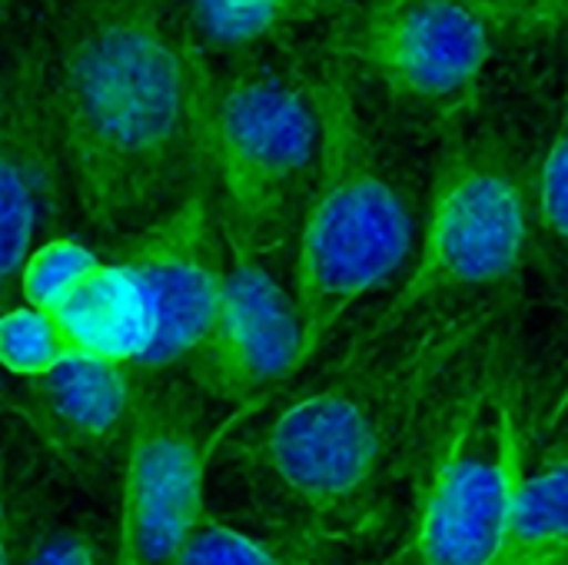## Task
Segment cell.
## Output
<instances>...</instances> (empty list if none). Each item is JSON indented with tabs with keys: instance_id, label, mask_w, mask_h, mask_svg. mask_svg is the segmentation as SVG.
<instances>
[{
	"instance_id": "obj_21",
	"label": "cell",
	"mask_w": 568,
	"mask_h": 565,
	"mask_svg": "<svg viewBox=\"0 0 568 565\" xmlns=\"http://www.w3.org/2000/svg\"><path fill=\"white\" fill-rule=\"evenodd\" d=\"M499 40H529L552 37L549 0H466Z\"/></svg>"
},
{
	"instance_id": "obj_9",
	"label": "cell",
	"mask_w": 568,
	"mask_h": 565,
	"mask_svg": "<svg viewBox=\"0 0 568 565\" xmlns=\"http://www.w3.org/2000/svg\"><path fill=\"white\" fill-rule=\"evenodd\" d=\"M113 260L140 280L156 316V340L140 370L170 373L183 366L210 333L230 273L213 163L160 220L113 243Z\"/></svg>"
},
{
	"instance_id": "obj_18",
	"label": "cell",
	"mask_w": 568,
	"mask_h": 565,
	"mask_svg": "<svg viewBox=\"0 0 568 565\" xmlns=\"http://www.w3.org/2000/svg\"><path fill=\"white\" fill-rule=\"evenodd\" d=\"M73 346L60 326V320L47 310H37L30 303L10 306L0 320V360L7 373L17 380L43 376L67 360H73Z\"/></svg>"
},
{
	"instance_id": "obj_12",
	"label": "cell",
	"mask_w": 568,
	"mask_h": 565,
	"mask_svg": "<svg viewBox=\"0 0 568 565\" xmlns=\"http://www.w3.org/2000/svg\"><path fill=\"white\" fill-rule=\"evenodd\" d=\"M140 366L73 356L63 366L23 380L13 410L40 446L67 463L103 460L110 450H126Z\"/></svg>"
},
{
	"instance_id": "obj_2",
	"label": "cell",
	"mask_w": 568,
	"mask_h": 565,
	"mask_svg": "<svg viewBox=\"0 0 568 565\" xmlns=\"http://www.w3.org/2000/svg\"><path fill=\"white\" fill-rule=\"evenodd\" d=\"M47 50L73 206L120 243L210 167L206 50L176 0H67Z\"/></svg>"
},
{
	"instance_id": "obj_17",
	"label": "cell",
	"mask_w": 568,
	"mask_h": 565,
	"mask_svg": "<svg viewBox=\"0 0 568 565\" xmlns=\"http://www.w3.org/2000/svg\"><path fill=\"white\" fill-rule=\"evenodd\" d=\"M536 213L546 230V236L556 243L568 273V83L559 103V120L552 130V140L546 147L539 180H536ZM568 416V353L566 366L556 380V393L546 406V430H556Z\"/></svg>"
},
{
	"instance_id": "obj_15",
	"label": "cell",
	"mask_w": 568,
	"mask_h": 565,
	"mask_svg": "<svg viewBox=\"0 0 568 565\" xmlns=\"http://www.w3.org/2000/svg\"><path fill=\"white\" fill-rule=\"evenodd\" d=\"M493 565H568V453L526 476Z\"/></svg>"
},
{
	"instance_id": "obj_8",
	"label": "cell",
	"mask_w": 568,
	"mask_h": 565,
	"mask_svg": "<svg viewBox=\"0 0 568 565\" xmlns=\"http://www.w3.org/2000/svg\"><path fill=\"white\" fill-rule=\"evenodd\" d=\"M196 396L190 383L140 370L123 450L116 539V549L133 565H180L193 526L206 513L203 473L210 446L200 430Z\"/></svg>"
},
{
	"instance_id": "obj_5",
	"label": "cell",
	"mask_w": 568,
	"mask_h": 565,
	"mask_svg": "<svg viewBox=\"0 0 568 565\" xmlns=\"http://www.w3.org/2000/svg\"><path fill=\"white\" fill-rule=\"evenodd\" d=\"M526 440L529 400L513 320L469 373L426 460L413 565H493L529 476Z\"/></svg>"
},
{
	"instance_id": "obj_20",
	"label": "cell",
	"mask_w": 568,
	"mask_h": 565,
	"mask_svg": "<svg viewBox=\"0 0 568 565\" xmlns=\"http://www.w3.org/2000/svg\"><path fill=\"white\" fill-rule=\"evenodd\" d=\"M3 565H97V553L83 533L70 526H53L33 533L30 539H23V546H17L7 533Z\"/></svg>"
},
{
	"instance_id": "obj_1",
	"label": "cell",
	"mask_w": 568,
	"mask_h": 565,
	"mask_svg": "<svg viewBox=\"0 0 568 565\" xmlns=\"http://www.w3.org/2000/svg\"><path fill=\"white\" fill-rule=\"evenodd\" d=\"M516 320V293L429 306L393 330L366 326L320 380L253 436V470L316 543L366 533L393 493L423 476L469 373Z\"/></svg>"
},
{
	"instance_id": "obj_6",
	"label": "cell",
	"mask_w": 568,
	"mask_h": 565,
	"mask_svg": "<svg viewBox=\"0 0 568 565\" xmlns=\"http://www.w3.org/2000/svg\"><path fill=\"white\" fill-rule=\"evenodd\" d=\"M323 160V113L310 77L243 60L213 80L210 163L226 236L263 253L300 226Z\"/></svg>"
},
{
	"instance_id": "obj_7",
	"label": "cell",
	"mask_w": 568,
	"mask_h": 565,
	"mask_svg": "<svg viewBox=\"0 0 568 565\" xmlns=\"http://www.w3.org/2000/svg\"><path fill=\"white\" fill-rule=\"evenodd\" d=\"M496 40L466 0H359L336 53L363 67L396 107L449 123L469 113Z\"/></svg>"
},
{
	"instance_id": "obj_11",
	"label": "cell",
	"mask_w": 568,
	"mask_h": 565,
	"mask_svg": "<svg viewBox=\"0 0 568 565\" xmlns=\"http://www.w3.org/2000/svg\"><path fill=\"white\" fill-rule=\"evenodd\" d=\"M303 366L306 333L296 293L273 276L263 253L230 240L223 300L210 333L183 363L186 383L206 400L250 413Z\"/></svg>"
},
{
	"instance_id": "obj_14",
	"label": "cell",
	"mask_w": 568,
	"mask_h": 565,
	"mask_svg": "<svg viewBox=\"0 0 568 565\" xmlns=\"http://www.w3.org/2000/svg\"><path fill=\"white\" fill-rule=\"evenodd\" d=\"M353 7V0H190L186 17L206 53H243L286 30L339 20Z\"/></svg>"
},
{
	"instance_id": "obj_16",
	"label": "cell",
	"mask_w": 568,
	"mask_h": 565,
	"mask_svg": "<svg viewBox=\"0 0 568 565\" xmlns=\"http://www.w3.org/2000/svg\"><path fill=\"white\" fill-rule=\"evenodd\" d=\"M180 565H329L323 556V543L306 533H293L286 539L246 536L213 516H200L193 526Z\"/></svg>"
},
{
	"instance_id": "obj_10",
	"label": "cell",
	"mask_w": 568,
	"mask_h": 565,
	"mask_svg": "<svg viewBox=\"0 0 568 565\" xmlns=\"http://www.w3.org/2000/svg\"><path fill=\"white\" fill-rule=\"evenodd\" d=\"M73 203L67 153L50 93L47 40L10 50L0 87V280L13 293L37 243Z\"/></svg>"
},
{
	"instance_id": "obj_3",
	"label": "cell",
	"mask_w": 568,
	"mask_h": 565,
	"mask_svg": "<svg viewBox=\"0 0 568 565\" xmlns=\"http://www.w3.org/2000/svg\"><path fill=\"white\" fill-rule=\"evenodd\" d=\"M310 83L323 113V160L296 226L293 263L306 363L416 246L413 203L359 113L349 63L326 57Z\"/></svg>"
},
{
	"instance_id": "obj_4",
	"label": "cell",
	"mask_w": 568,
	"mask_h": 565,
	"mask_svg": "<svg viewBox=\"0 0 568 565\" xmlns=\"http://www.w3.org/2000/svg\"><path fill=\"white\" fill-rule=\"evenodd\" d=\"M532 246V176L516 143L469 113L443 123L419 253L369 326L393 330L456 300L516 286Z\"/></svg>"
},
{
	"instance_id": "obj_22",
	"label": "cell",
	"mask_w": 568,
	"mask_h": 565,
	"mask_svg": "<svg viewBox=\"0 0 568 565\" xmlns=\"http://www.w3.org/2000/svg\"><path fill=\"white\" fill-rule=\"evenodd\" d=\"M549 20H552V37L568 30V0H549Z\"/></svg>"
},
{
	"instance_id": "obj_19",
	"label": "cell",
	"mask_w": 568,
	"mask_h": 565,
	"mask_svg": "<svg viewBox=\"0 0 568 565\" xmlns=\"http://www.w3.org/2000/svg\"><path fill=\"white\" fill-rule=\"evenodd\" d=\"M100 263L103 260L90 246L70 236H47L27 256L20 280H17V293L23 303L57 313Z\"/></svg>"
},
{
	"instance_id": "obj_13",
	"label": "cell",
	"mask_w": 568,
	"mask_h": 565,
	"mask_svg": "<svg viewBox=\"0 0 568 565\" xmlns=\"http://www.w3.org/2000/svg\"><path fill=\"white\" fill-rule=\"evenodd\" d=\"M77 356L143 366L156 340V316L140 280L116 260H103L53 313Z\"/></svg>"
}]
</instances>
